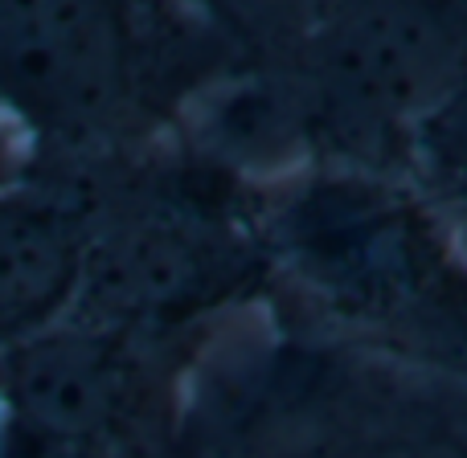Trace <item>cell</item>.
I'll use <instances>...</instances> for the list:
<instances>
[{"label": "cell", "instance_id": "cell-8", "mask_svg": "<svg viewBox=\"0 0 467 458\" xmlns=\"http://www.w3.org/2000/svg\"><path fill=\"white\" fill-rule=\"evenodd\" d=\"M0 458H115V454L103 451V446L78 443V438L46 434L37 426L0 418Z\"/></svg>", "mask_w": 467, "mask_h": 458}, {"label": "cell", "instance_id": "cell-3", "mask_svg": "<svg viewBox=\"0 0 467 458\" xmlns=\"http://www.w3.org/2000/svg\"><path fill=\"white\" fill-rule=\"evenodd\" d=\"M299 168L406 180L410 136L467 82V0H337L283 62Z\"/></svg>", "mask_w": 467, "mask_h": 458}, {"label": "cell", "instance_id": "cell-6", "mask_svg": "<svg viewBox=\"0 0 467 458\" xmlns=\"http://www.w3.org/2000/svg\"><path fill=\"white\" fill-rule=\"evenodd\" d=\"M242 66H275L332 13L337 0H189Z\"/></svg>", "mask_w": 467, "mask_h": 458}, {"label": "cell", "instance_id": "cell-4", "mask_svg": "<svg viewBox=\"0 0 467 458\" xmlns=\"http://www.w3.org/2000/svg\"><path fill=\"white\" fill-rule=\"evenodd\" d=\"M193 340L62 320L0 348V418L103 446L115 458H152L177 426L181 369Z\"/></svg>", "mask_w": 467, "mask_h": 458}, {"label": "cell", "instance_id": "cell-5", "mask_svg": "<svg viewBox=\"0 0 467 458\" xmlns=\"http://www.w3.org/2000/svg\"><path fill=\"white\" fill-rule=\"evenodd\" d=\"M103 164L25 160L21 180L0 193V348L74 315L95 246Z\"/></svg>", "mask_w": 467, "mask_h": 458}, {"label": "cell", "instance_id": "cell-9", "mask_svg": "<svg viewBox=\"0 0 467 458\" xmlns=\"http://www.w3.org/2000/svg\"><path fill=\"white\" fill-rule=\"evenodd\" d=\"M25 160H29V144H25V136L13 127V119L0 115V193L21 180Z\"/></svg>", "mask_w": 467, "mask_h": 458}, {"label": "cell", "instance_id": "cell-2", "mask_svg": "<svg viewBox=\"0 0 467 458\" xmlns=\"http://www.w3.org/2000/svg\"><path fill=\"white\" fill-rule=\"evenodd\" d=\"M263 238L275 279L304 290L332 323L467 356V270L410 180L291 172L263 188Z\"/></svg>", "mask_w": 467, "mask_h": 458}, {"label": "cell", "instance_id": "cell-1", "mask_svg": "<svg viewBox=\"0 0 467 458\" xmlns=\"http://www.w3.org/2000/svg\"><path fill=\"white\" fill-rule=\"evenodd\" d=\"M234 70L189 0H0V115L29 160L148 152Z\"/></svg>", "mask_w": 467, "mask_h": 458}, {"label": "cell", "instance_id": "cell-7", "mask_svg": "<svg viewBox=\"0 0 467 458\" xmlns=\"http://www.w3.org/2000/svg\"><path fill=\"white\" fill-rule=\"evenodd\" d=\"M406 180L435 209H467V82L414 127Z\"/></svg>", "mask_w": 467, "mask_h": 458}]
</instances>
